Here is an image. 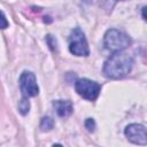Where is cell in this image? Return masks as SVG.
I'll return each mask as SVG.
<instances>
[{
  "label": "cell",
  "instance_id": "6da1fadb",
  "mask_svg": "<svg viewBox=\"0 0 147 147\" xmlns=\"http://www.w3.org/2000/svg\"><path fill=\"white\" fill-rule=\"evenodd\" d=\"M133 65V59L129 53L123 51L115 52L105 63L103 74L108 78H122L126 76Z\"/></svg>",
  "mask_w": 147,
  "mask_h": 147
},
{
  "label": "cell",
  "instance_id": "8fae6325",
  "mask_svg": "<svg viewBox=\"0 0 147 147\" xmlns=\"http://www.w3.org/2000/svg\"><path fill=\"white\" fill-rule=\"evenodd\" d=\"M1 21H2L1 28H2V29H6V28H7V21H6V17H5V14H3V13H1Z\"/></svg>",
  "mask_w": 147,
  "mask_h": 147
},
{
  "label": "cell",
  "instance_id": "8992f818",
  "mask_svg": "<svg viewBox=\"0 0 147 147\" xmlns=\"http://www.w3.org/2000/svg\"><path fill=\"white\" fill-rule=\"evenodd\" d=\"M125 136L131 142L136 145H147V129L141 124L127 125L125 129Z\"/></svg>",
  "mask_w": 147,
  "mask_h": 147
},
{
  "label": "cell",
  "instance_id": "30bf717a",
  "mask_svg": "<svg viewBox=\"0 0 147 147\" xmlns=\"http://www.w3.org/2000/svg\"><path fill=\"white\" fill-rule=\"evenodd\" d=\"M85 126H86V129L90 132L94 131V129H95V122H94V119L93 118H87L86 122H85Z\"/></svg>",
  "mask_w": 147,
  "mask_h": 147
},
{
  "label": "cell",
  "instance_id": "7c38bea8",
  "mask_svg": "<svg viewBox=\"0 0 147 147\" xmlns=\"http://www.w3.org/2000/svg\"><path fill=\"white\" fill-rule=\"evenodd\" d=\"M142 17H144V20L147 22V7H144V8H142Z\"/></svg>",
  "mask_w": 147,
  "mask_h": 147
},
{
  "label": "cell",
  "instance_id": "52a82bcc",
  "mask_svg": "<svg viewBox=\"0 0 147 147\" xmlns=\"http://www.w3.org/2000/svg\"><path fill=\"white\" fill-rule=\"evenodd\" d=\"M54 108L59 116L67 117L72 113V103L68 100H57L54 101Z\"/></svg>",
  "mask_w": 147,
  "mask_h": 147
},
{
  "label": "cell",
  "instance_id": "ba28073f",
  "mask_svg": "<svg viewBox=\"0 0 147 147\" xmlns=\"http://www.w3.org/2000/svg\"><path fill=\"white\" fill-rule=\"evenodd\" d=\"M53 125H54V122L51 117H44L40 123V129L42 131H49L51 129H53Z\"/></svg>",
  "mask_w": 147,
  "mask_h": 147
},
{
  "label": "cell",
  "instance_id": "3957f363",
  "mask_svg": "<svg viewBox=\"0 0 147 147\" xmlns=\"http://www.w3.org/2000/svg\"><path fill=\"white\" fill-rule=\"evenodd\" d=\"M69 49L74 55L87 56L90 53L88 45L83 31L79 28H75L69 37Z\"/></svg>",
  "mask_w": 147,
  "mask_h": 147
},
{
  "label": "cell",
  "instance_id": "5b68a950",
  "mask_svg": "<svg viewBox=\"0 0 147 147\" xmlns=\"http://www.w3.org/2000/svg\"><path fill=\"white\" fill-rule=\"evenodd\" d=\"M20 87L24 98L36 96L39 93L36 76L31 71H24L20 77Z\"/></svg>",
  "mask_w": 147,
  "mask_h": 147
},
{
  "label": "cell",
  "instance_id": "9c48e42d",
  "mask_svg": "<svg viewBox=\"0 0 147 147\" xmlns=\"http://www.w3.org/2000/svg\"><path fill=\"white\" fill-rule=\"evenodd\" d=\"M18 109H20L21 114H23V115H25V114L29 113L30 102H29V100H28L26 98H23V99L20 101V103H18Z\"/></svg>",
  "mask_w": 147,
  "mask_h": 147
},
{
  "label": "cell",
  "instance_id": "277c9868",
  "mask_svg": "<svg viewBox=\"0 0 147 147\" xmlns=\"http://www.w3.org/2000/svg\"><path fill=\"white\" fill-rule=\"evenodd\" d=\"M75 88H76V92L82 98L90 101H94L100 93L101 86L95 82H92L86 78H82L75 83Z\"/></svg>",
  "mask_w": 147,
  "mask_h": 147
},
{
  "label": "cell",
  "instance_id": "4fadbf2b",
  "mask_svg": "<svg viewBox=\"0 0 147 147\" xmlns=\"http://www.w3.org/2000/svg\"><path fill=\"white\" fill-rule=\"evenodd\" d=\"M53 147H62V146H61V145H59V144H56V145H54Z\"/></svg>",
  "mask_w": 147,
  "mask_h": 147
},
{
  "label": "cell",
  "instance_id": "7a4b0ae2",
  "mask_svg": "<svg viewBox=\"0 0 147 147\" xmlns=\"http://www.w3.org/2000/svg\"><path fill=\"white\" fill-rule=\"evenodd\" d=\"M130 42H131L130 37L123 31H119L117 29H110L105 34L106 48L114 52H121L125 49L126 47H129Z\"/></svg>",
  "mask_w": 147,
  "mask_h": 147
}]
</instances>
